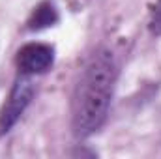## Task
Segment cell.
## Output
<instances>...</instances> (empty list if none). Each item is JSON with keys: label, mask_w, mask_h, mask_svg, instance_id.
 I'll use <instances>...</instances> for the list:
<instances>
[{"label": "cell", "mask_w": 161, "mask_h": 159, "mask_svg": "<svg viewBox=\"0 0 161 159\" xmlns=\"http://www.w3.org/2000/svg\"><path fill=\"white\" fill-rule=\"evenodd\" d=\"M118 66L109 49L96 51L80 71L71 97V129L75 137L86 139L101 129L109 116Z\"/></svg>", "instance_id": "6da1fadb"}, {"label": "cell", "mask_w": 161, "mask_h": 159, "mask_svg": "<svg viewBox=\"0 0 161 159\" xmlns=\"http://www.w3.org/2000/svg\"><path fill=\"white\" fill-rule=\"evenodd\" d=\"M34 94H36V86L32 82V77L21 75L13 82L9 96L0 109V137L9 133L11 127L19 122V118L25 114V111L32 103Z\"/></svg>", "instance_id": "7a4b0ae2"}, {"label": "cell", "mask_w": 161, "mask_h": 159, "mask_svg": "<svg viewBox=\"0 0 161 159\" xmlns=\"http://www.w3.org/2000/svg\"><path fill=\"white\" fill-rule=\"evenodd\" d=\"M15 66L21 75H41L54 66V47L41 41L25 43L15 54Z\"/></svg>", "instance_id": "3957f363"}, {"label": "cell", "mask_w": 161, "mask_h": 159, "mask_svg": "<svg viewBox=\"0 0 161 159\" xmlns=\"http://www.w3.org/2000/svg\"><path fill=\"white\" fill-rule=\"evenodd\" d=\"M58 23V9L53 2L43 0L38 6H34V9L30 11L28 19H26V30L30 32H40L49 26H54Z\"/></svg>", "instance_id": "277c9868"}, {"label": "cell", "mask_w": 161, "mask_h": 159, "mask_svg": "<svg viewBox=\"0 0 161 159\" xmlns=\"http://www.w3.org/2000/svg\"><path fill=\"white\" fill-rule=\"evenodd\" d=\"M148 30L154 38H159L161 36V0L156 2V6L152 8L150 11V17H148Z\"/></svg>", "instance_id": "5b68a950"}]
</instances>
